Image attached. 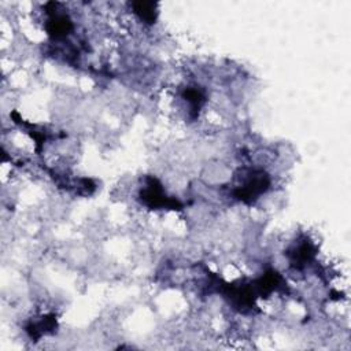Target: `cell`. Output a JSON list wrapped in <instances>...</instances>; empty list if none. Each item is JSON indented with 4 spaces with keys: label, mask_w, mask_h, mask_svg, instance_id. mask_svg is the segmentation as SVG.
<instances>
[{
    "label": "cell",
    "mask_w": 351,
    "mask_h": 351,
    "mask_svg": "<svg viewBox=\"0 0 351 351\" xmlns=\"http://www.w3.org/2000/svg\"><path fill=\"white\" fill-rule=\"evenodd\" d=\"M135 13L139 14V17L147 22H152L155 18V5L152 3H135Z\"/></svg>",
    "instance_id": "6da1fadb"
}]
</instances>
